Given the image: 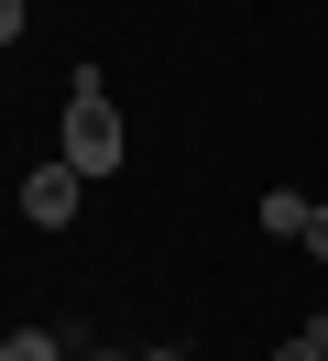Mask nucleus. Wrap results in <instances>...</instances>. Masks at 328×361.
<instances>
[{
    "mask_svg": "<svg viewBox=\"0 0 328 361\" xmlns=\"http://www.w3.org/2000/svg\"><path fill=\"white\" fill-rule=\"evenodd\" d=\"M66 164H77V176H121L131 164V132L99 99V66H77V88H66Z\"/></svg>",
    "mask_w": 328,
    "mask_h": 361,
    "instance_id": "f257e3e1",
    "label": "nucleus"
},
{
    "mask_svg": "<svg viewBox=\"0 0 328 361\" xmlns=\"http://www.w3.org/2000/svg\"><path fill=\"white\" fill-rule=\"evenodd\" d=\"M77 197H87V176H77L66 154L22 176V219H33V230H66V219H77Z\"/></svg>",
    "mask_w": 328,
    "mask_h": 361,
    "instance_id": "f03ea898",
    "label": "nucleus"
},
{
    "mask_svg": "<svg viewBox=\"0 0 328 361\" xmlns=\"http://www.w3.org/2000/svg\"><path fill=\"white\" fill-rule=\"evenodd\" d=\"M306 208H317V197H296V186H262V230H274V241H306Z\"/></svg>",
    "mask_w": 328,
    "mask_h": 361,
    "instance_id": "7ed1b4c3",
    "label": "nucleus"
},
{
    "mask_svg": "<svg viewBox=\"0 0 328 361\" xmlns=\"http://www.w3.org/2000/svg\"><path fill=\"white\" fill-rule=\"evenodd\" d=\"M0 361H66V339H55V329H11V339H0Z\"/></svg>",
    "mask_w": 328,
    "mask_h": 361,
    "instance_id": "20e7f679",
    "label": "nucleus"
},
{
    "mask_svg": "<svg viewBox=\"0 0 328 361\" xmlns=\"http://www.w3.org/2000/svg\"><path fill=\"white\" fill-rule=\"evenodd\" d=\"M274 361H328V317H306V329H296V339H284V350H274Z\"/></svg>",
    "mask_w": 328,
    "mask_h": 361,
    "instance_id": "39448f33",
    "label": "nucleus"
},
{
    "mask_svg": "<svg viewBox=\"0 0 328 361\" xmlns=\"http://www.w3.org/2000/svg\"><path fill=\"white\" fill-rule=\"evenodd\" d=\"M306 252H317V263H328V197L306 208Z\"/></svg>",
    "mask_w": 328,
    "mask_h": 361,
    "instance_id": "423d86ee",
    "label": "nucleus"
},
{
    "mask_svg": "<svg viewBox=\"0 0 328 361\" xmlns=\"http://www.w3.org/2000/svg\"><path fill=\"white\" fill-rule=\"evenodd\" d=\"M11 33H22V0H0V44H11Z\"/></svg>",
    "mask_w": 328,
    "mask_h": 361,
    "instance_id": "0eeeda50",
    "label": "nucleus"
},
{
    "mask_svg": "<svg viewBox=\"0 0 328 361\" xmlns=\"http://www.w3.org/2000/svg\"><path fill=\"white\" fill-rule=\"evenodd\" d=\"M142 361H197V350H142Z\"/></svg>",
    "mask_w": 328,
    "mask_h": 361,
    "instance_id": "6e6552de",
    "label": "nucleus"
},
{
    "mask_svg": "<svg viewBox=\"0 0 328 361\" xmlns=\"http://www.w3.org/2000/svg\"><path fill=\"white\" fill-rule=\"evenodd\" d=\"M99 361H121V350H99Z\"/></svg>",
    "mask_w": 328,
    "mask_h": 361,
    "instance_id": "1a4fd4ad",
    "label": "nucleus"
}]
</instances>
